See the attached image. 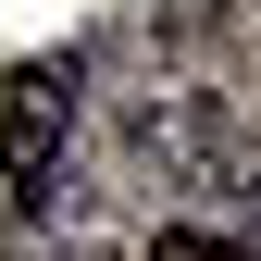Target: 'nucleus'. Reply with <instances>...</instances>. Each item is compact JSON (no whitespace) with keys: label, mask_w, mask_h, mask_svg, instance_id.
<instances>
[{"label":"nucleus","mask_w":261,"mask_h":261,"mask_svg":"<svg viewBox=\"0 0 261 261\" xmlns=\"http://www.w3.org/2000/svg\"><path fill=\"white\" fill-rule=\"evenodd\" d=\"M149 261H261V249H224V237H149Z\"/></svg>","instance_id":"2"},{"label":"nucleus","mask_w":261,"mask_h":261,"mask_svg":"<svg viewBox=\"0 0 261 261\" xmlns=\"http://www.w3.org/2000/svg\"><path fill=\"white\" fill-rule=\"evenodd\" d=\"M62 124H75V62H13V75H0V174L25 187V199H38L50 187V162H62Z\"/></svg>","instance_id":"1"}]
</instances>
